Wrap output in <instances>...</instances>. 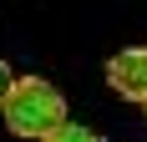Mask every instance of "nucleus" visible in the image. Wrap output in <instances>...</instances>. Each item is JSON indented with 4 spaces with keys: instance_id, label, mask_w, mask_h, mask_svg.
Segmentation results:
<instances>
[{
    "instance_id": "nucleus-1",
    "label": "nucleus",
    "mask_w": 147,
    "mask_h": 142,
    "mask_svg": "<svg viewBox=\"0 0 147 142\" xmlns=\"http://www.w3.org/2000/svg\"><path fill=\"white\" fill-rule=\"evenodd\" d=\"M0 117L15 137H56V127L66 122V97L41 76H15L0 101Z\"/></svg>"
},
{
    "instance_id": "nucleus-2",
    "label": "nucleus",
    "mask_w": 147,
    "mask_h": 142,
    "mask_svg": "<svg viewBox=\"0 0 147 142\" xmlns=\"http://www.w3.org/2000/svg\"><path fill=\"white\" fill-rule=\"evenodd\" d=\"M107 86L127 101H147V46H127L107 61Z\"/></svg>"
},
{
    "instance_id": "nucleus-3",
    "label": "nucleus",
    "mask_w": 147,
    "mask_h": 142,
    "mask_svg": "<svg viewBox=\"0 0 147 142\" xmlns=\"http://www.w3.org/2000/svg\"><path fill=\"white\" fill-rule=\"evenodd\" d=\"M56 137H66V142H91V132H86V127H71V122H61Z\"/></svg>"
},
{
    "instance_id": "nucleus-4",
    "label": "nucleus",
    "mask_w": 147,
    "mask_h": 142,
    "mask_svg": "<svg viewBox=\"0 0 147 142\" xmlns=\"http://www.w3.org/2000/svg\"><path fill=\"white\" fill-rule=\"evenodd\" d=\"M10 81H15V76H10V61H0V101H5V91H10Z\"/></svg>"
},
{
    "instance_id": "nucleus-5",
    "label": "nucleus",
    "mask_w": 147,
    "mask_h": 142,
    "mask_svg": "<svg viewBox=\"0 0 147 142\" xmlns=\"http://www.w3.org/2000/svg\"><path fill=\"white\" fill-rule=\"evenodd\" d=\"M142 117H147V101H142Z\"/></svg>"
}]
</instances>
